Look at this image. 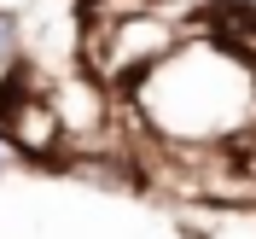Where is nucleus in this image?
Masks as SVG:
<instances>
[{
  "instance_id": "nucleus-4",
  "label": "nucleus",
  "mask_w": 256,
  "mask_h": 239,
  "mask_svg": "<svg viewBox=\"0 0 256 239\" xmlns=\"http://www.w3.org/2000/svg\"><path fill=\"white\" fill-rule=\"evenodd\" d=\"M18 70H24V24L0 12V94L18 82Z\"/></svg>"
},
{
  "instance_id": "nucleus-5",
  "label": "nucleus",
  "mask_w": 256,
  "mask_h": 239,
  "mask_svg": "<svg viewBox=\"0 0 256 239\" xmlns=\"http://www.w3.org/2000/svg\"><path fill=\"white\" fill-rule=\"evenodd\" d=\"M204 239H256V210H222V222Z\"/></svg>"
},
{
  "instance_id": "nucleus-3",
  "label": "nucleus",
  "mask_w": 256,
  "mask_h": 239,
  "mask_svg": "<svg viewBox=\"0 0 256 239\" xmlns=\"http://www.w3.org/2000/svg\"><path fill=\"white\" fill-rule=\"evenodd\" d=\"M41 94L58 117V134H99L105 128V82L94 70H58L41 82Z\"/></svg>"
},
{
  "instance_id": "nucleus-1",
  "label": "nucleus",
  "mask_w": 256,
  "mask_h": 239,
  "mask_svg": "<svg viewBox=\"0 0 256 239\" xmlns=\"http://www.w3.org/2000/svg\"><path fill=\"white\" fill-rule=\"evenodd\" d=\"M134 99H163L140 105L152 128L175 134V140H216L227 128H239L256 105V70L239 47H227L222 35H198L175 41L169 59H158L134 82Z\"/></svg>"
},
{
  "instance_id": "nucleus-6",
  "label": "nucleus",
  "mask_w": 256,
  "mask_h": 239,
  "mask_svg": "<svg viewBox=\"0 0 256 239\" xmlns=\"http://www.w3.org/2000/svg\"><path fill=\"white\" fill-rule=\"evenodd\" d=\"M6 169H12V146L0 140V175H6Z\"/></svg>"
},
{
  "instance_id": "nucleus-2",
  "label": "nucleus",
  "mask_w": 256,
  "mask_h": 239,
  "mask_svg": "<svg viewBox=\"0 0 256 239\" xmlns=\"http://www.w3.org/2000/svg\"><path fill=\"white\" fill-rule=\"evenodd\" d=\"M0 140L12 146V158H47V152H58V140H64L47 94L30 88L24 76L0 94Z\"/></svg>"
}]
</instances>
